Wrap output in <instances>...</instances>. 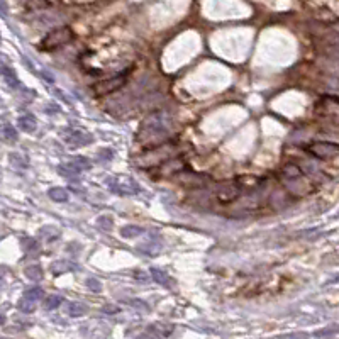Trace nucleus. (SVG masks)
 Listing matches in <instances>:
<instances>
[{
	"instance_id": "ddd939ff",
	"label": "nucleus",
	"mask_w": 339,
	"mask_h": 339,
	"mask_svg": "<svg viewBox=\"0 0 339 339\" xmlns=\"http://www.w3.org/2000/svg\"><path fill=\"white\" fill-rule=\"evenodd\" d=\"M58 173L61 177H66V178H75L81 173V168L77 165L75 161H70V163H63V165L58 166Z\"/></svg>"
},
{
	"instance_id": "9b49d317",
	"label": "nucleus",
	"mask_w": 339,
	"mask_h": 339,
	"mask_svg": "<svg viewBox=\"0 0 339 339\" xmlns=\"http://www.w3.org/2000/svg\"><path fill=\"white\" fill-rule=\"evenodd\" d=\"M151 276H153V280H155L156 283H160L161 287H166V289H173V287H175L173 278H171L166 272H163V270L151 268Z\"/></svg>"
},
{
	"instance_id": "6ab92c4d",
	"label": "nucleus",
	"mask_w": 339,
	"mask_h": 339,
	"mask_svg": "<svg viewBox=\"0 0 339 339\" xmlns=\"http://www.w3.org/2000/svg\"><path fill=\"white\" fill-rule=\"evenodd\" d=\"M48 195H49V198L54 202H66L68 200V190L66 188H61V187L51 188V190L48 192Z\"/></svg>"
},
{
	"instance_id": "aec40b11",
	"label": "nucleus",
	"mask_w": 339,
	"mask_h": 339,
	"mask_svg": "<svg viewBox=\"0 0 339 339\" xmlns=\"http://www.w3.org/2000/svg\"><path fill=\"white\" fill-rule=\"evenodd\" d=\"M26 276L29 280H32V282H39L41 278H43V268H41L39 265H31L26 268Z\"/></svg>"
},
{
	"instance_id": "20e7f679",
	"label": "nucleus",
	"mask_w": 339,
	"mask_h": 339,
	"mask_svg": "<svg viewBox=\"0 0 339 339\" xmlns=\"http://www.w3.org/2000/svg\"><path fill=\"white\" fill-rule=\"evenodd\" d=\"M128 73H129V70L122 75H117V77L107 78V80H102V81H98V83H95L94 87H92L94 95L100 98V97H107V95L114 94L115 90H119V88H122L126 85V81H128Z\"/></svg>"
},
{
	"instance_id": "4468645a",
	"label": "nucleus",
	"mask_w": 339,
	"mask_h": 339,
	"mask_svg": "<svg viewBox=\"0 0 339 339\" xmlns=\"http://www.w3.org/2000/svg\"><path fill=\"white\" fill-rule=\"evenodd\" d=\"M17 124H19V128L22 129L24 132H32V131H36L37 121L32 114H24L17 119Z\"/></svg>"
},
{
	"instance_id": "f3484780",
	"label": "nucleus",
	"mask_w": 339,
	"mask_h": 339,
	"mask_svg": "<svg viewBox=\"0 0 339 339\" xmlns=\"http://www.w3.org/2000/svg\"><path fill=\"white\" fill-rule=\"evenodd\" d=\"M161 242H155V241H148V242H143V244H139V251L145 253V255H149V256H155L158 255L160 251H161Z\"/></svg>"
},
{
	"instance_id": "cd10ccee",
	"label": "nucleus",
	"mask_w": 339,
	"mask_h": 339,
	"mask_svg": "<svg viewBox=\"0 0 339 339\" xmlns=\"http://www.w3.org/2000/svg\"><path fill=\"white\" fill-rule=\"evenodd\" d=\"M128 304L131 307H134V309H138V310H143V312H149V306L146 302H143L141 299H131V300H128Z\"/></svg>"
},
{
	"instance_id": "5701e85b",
	"label": "nucleus",
	"mask_w": 339,
	"mask_h": 339,
	"mask_svg": "<svg viewBox=\"0 0 339 339\" xmlns=\"http://www.w3.org/2000/svg\"><path fill=\"white\" fill-rule=\"evenodd\" d=\"M20 244L26 253H37L39 251V242L34 238H22L20 239Z\"/></svg>"
},
{
	"instance_id": "2f4dec72",
	"label": "nucleus",
	"mask_w": 339,
	"mask_h": 339,
	"mask_svg": "<svg viewBox=\"0 0 339 339\" xmlns=\"http://www.w3.org/2000/svg\"><path fill=\"white\" fill-rule=\"evenodd\" d=\"M339 331V327H334V329H324V331H317L314 336H317V338H326V336H333V334H336Z\"/></svg>"
},
{
	"instance_id": "9d476101",
	"label": "nucleus",
	"mask_w": 339,
	"mask_h": 339,
	"mask_svg": "<svg viewBox=\"0 0 339 339\" xmlns=\"http://www.w3.org/2000/svg\"><path fill=\"white\" fill-rule=\"evenodd\" d=\"M49 270L53 275L58 276V275H65V273L75 272V270H78V266L75 265V263L68 261V259H56V261L51 263Z\"/></svg>"
},
{
	"instance_id": "dca6fc26",
	"label": "nucleus",
	"mask_w": 339,
	"mask_h": 339,
	"mask_svg": "<svg viewBox=\"0 0 339 339\" xmlns=\"http://www.w3.org/2000/svg\"><path fill=\"white\" fill-rule=\"evenodd\" d=\"M2 77L5 78V81H7V85H9V87H12V88H19L20 87V81L17 80L16 71H14L12 68L7 66V65H2Z\"/></svg>"
},
{
	"instance_id": "39448f33",
	"label": "nucleus",
	"mask_w": 339,
	"mask_h": 339,
	"mask_svg": "<svg viewBox=\"0 0 339 339\" xmlns=\"http://www.w3.org/2000/svg\"><path fill=\"white\" fill-rule=\"evenodd\" d=\"M105 185H109V188L119 195H134L141 190L139 185L129 177H109L105 180Z\"/></svg>"
},
{
	"instance_id": "a878e982",
	"label": "nucleus",
	"mask_w": 339,
	"mask_h": 339,
	"mask_svg": "<svg viewBox=\"0 0 339 339\" xmlns=\"http://www.w3.org/2000/svg\"><path fill=\"white\" fill-rule=\"evenodd\" d=\"M97 226L102 231H111L112 226H114V221H112L111 215H102V217L97 219Z\"/></svg>"
},
{
	"instance_id": "72a5a7b5",
	"label": "nucleus",
	"mask_w": 339,
	"mask_h": 339,
	"mask_svg": "<svg viewBox=\"0 0 339 339\" xmlns=\"http://www.w3.org/2000/svg\"><path fill=\"white\" fill-rule=\"evenodd\" d=\"M307 334H289V336H285V338H306Z\"/></svg>"
},
{
	"instance_id": "b1692460",
	"label": "nucleus",
	"mask_w": 339,
	"mask_h": 339,
	"mask_svg": "<svg viewBox=\"0 0 339 339\" xmlns=\"http://www.w3.org/2000/svg\"><path fill=\"white\" fill-rule=\"evenodd\" d=\"M2 134H3V139H5V141H9V143H16L17 138H19L17 131H16V129H14L10 124H5V126H3Z\"/></svg>"
},
{
	"instance_id": "412c9836",
	"label": "nucleus",
	"mask_w": 339,
	"mask_h": 339,
	"mask_svg": "<svg viewBox=\"0 0 339 339\" xmlns=\"http://www.w3.org/2000/svg\"><path fill=\"white\" fill-rule=\"evenodd\" d=\"M36 302L37 300H32L29 297H22V300L19 302V310L22 314H32L36 310Z\"/></svg>"
},
{
	"instance_id": "393cba45",
	"label": "nucleus",
	"mask_w": 339,
	"mask_h": 339,
	"mask_svg": "<svg viewBox=\"0 0 339 339\" xmlns=\"http://www.w3.org/2000/svg\"><path fill=\"white\" fill-rule=\"evenodd\" d=\"M10 163L16 166H19V168H27V158L22 155H19V153H12V155L9 156Z\"/></svg>"
},
{
	"instance_id": "bb28decb",
	"label": "nucleus",
	"mask_w": 339,
	"mask_h": 339,
	"mask_svg": "<svg viewBox=\"0 0 339 339\" xmlns=\"http://www.w3.org/2000/svg\"><path fill=\"white\" fill-rule=\"evenodd\" d=\"M43 295H44V292L41 287H31V289H27L26 292H24V297H29V299H32V300L43 299Z\"/></svg>"
},
{
	"instance_id": "c756f323",
	"label": "nucleus",
	"mask_w": 339,
	"mask_h": 339,
	"mask_svg": "<svg viewBox=\"0 0 339 339\" xmlns=\"http://www.w3.org/2000/svg\"><path fill=\"white\" fill-rule=\"evenodd\" d=\"M112 158H114V151H112V149H100L97 155L98 161H107V160H112Z\"/></svg>"
},
{
	"instance_id": "4be33fe9",
	"label": "nucleus",
	"mask_w": 339,
	"mask_h": 339,
	"mask_svg": "<svg viewBox=\"0 0 339 339\" xmlns=\"http://www.w3.org/2000/svg\"><path fill=\"white\" fill-rule=\"evenodd\" d=\"M63 304V297L61 295H48L44 299V309L46 310H54Z\"/></svg>"
},
{
	"instance_id": "473e14b6",
	"label": "nucleus",
	"mask_w": 339,
	"mask_h": 339,
	"mask_svg": "<svg viewBox=\"0 0 339 339\" xmlns=\"http://www.w3.org/2000/svg\"><path fill=\"white\" fill-rule=\"evenodd\" d=\"M102 312L109 314V316H114V314H119V307H115V306H105L104 309H102Z\"/></svg>"
},
{
	"instance_id": "c85d7f7f",
	"label": "nucleus",
	"mask_w": 339,
	"mask_h": 339,
	"mask_svg": "<svg viewBox=\"0 0 339 339\" xmlns=\"http://www.w3.org/2000/svg\"><path fill=\"white\" fill-rule=\"evenodd\" d=\"M87 287H88V290H92V292H95V293H98V292H102V283L98 282L97 278H87Z\"/></svg>"
},
{
	"instance_id": "2eb2a0df",
	"label": "nucleus",
	"mask_w": 339,
	"mask_h": 339,
	"mask_svg": "<svg viewBox=\"0 0 339 339\" xmlns=\"http://www.w3.org/2000/svg\"><path fill=\"white\" fill-rule=\"evenodd\" d=\"M66 314L70 317H81L87 314V307L80 302H66V307H65Z\"/></svg>"
},
{
	"instance_id": "a211bd4d",
	"label": "nucleus",
	"mask_w": 339,
	"mask_h": 339,
	"mask_svg": "<svg viewBox=\"0 0 339 339\" xmlns=\"http://www.w3.org/2000/svg\"><path fill=\"white\" fill-rule=\"evenodd\" d=\"M145 232V229L139 227V226H134V224H128L124 227H121V236L126 239H131V238H138Z\"/></svg>"
},
{
	"instance_id": "f257e3e1",
	"label": "nucleus",
	"mask_w": 339,
	"mask_h": 339,
	"mask_svg": "<svg viewBox=\"0 0 339 339\" xmlns=\"http://www.w3.org/2000/svg\"><path fill=\"white\" fill-rule=\"evenodd\" d=\"M171 128H173V119H171L168 112H153L141 122V128H139L136 138H138V143H143L148 148H153V146L163 145V143L168 141Z\"/></svg>"
},
{
	"instance_id": "f03ea898",
	"label": "nucleus",
	"mask_w": 339,
	"mask_h": 339,
	"mask_svg": "<svg viewBox=\"0 0 339 339\" xmlns=\"http://www.w3.org/2000/svg\"><path fill=\"white\" fill-rule=\"evenodd\" d=\"M175 156V143L166 141L163 145L153 146L148 148L143 155L136 156L134 161L138 163V166H158L161 163H165L166 160Z\"/></svg>"
},
{
	"instance_id": "f8f14e48",
	"label": "nucleus",
	"mask_w": 339,
	"mask_h": 339,
	"mask_svg": "<svg viewBox=\"0 0 339 339\" xmlns=\"http://www.w3.org/2000/svg\"><path fill=\"white\" fill-rule=\"evenodd\" d=\"M282 177L287 178V180H297V178L304 177V170L297 163H289L282 168Z\"/></svg>"
},
{
	"instance_id": "7ed1b4c3",
	"label": "nucleus",
	"mask_w": 339,
	"mask_h": 339,
	"mask_svg": "<svg viewBox=\"0 0 339 339\" xmlns=\"http://www.w3.org/2000/svg\"><path fill=\"white\" fill-rule=\"evenodd\" d=\"M73 39H75V32L70 27H66V26L56 27V29L49 31V32L41 39L39 49L41 51H56V49H60V48L70 44Z\"/></svg>"
},
{
	"instance_id": "7c9ffc66",
	"label": "nucleus",
	"mask_w": 339,
	"mask_h": 339,
	"mask_svg": "<svg viewBox=\"0 0 339 339\" xmlns=\"http://www.w3.org/2000/svg\"><path fill=\"white\" fill-rule=\"evenodd\" d=\"M73 161L77 163L78 166H80V168H81V171H83V170H90V168H92V163H90V160L83 158V156H78V158H75Z\"/></svg>"
},
{
	"instance_id": "423d86ee",
	"label": "nucleus",
	"mask_w": 339,
	"mask_h": 339,
	"mask_svg": "<svg viewBox=\"0 0 339 339\" xmlns=\"http://www.w3.org/2000/svg\"><path fill=\"white\" fill-rule=\"evenodd\" d=\"M306 151L319 160H331L339 156V145L329 141H314L306 146Z\"/></svg>"
},
{
	"instance_id": "1a4fd4ad",
	"label": "nucleus",
	"mask_w": 339,
	"mask_h": 339,
	"mask_svg": "<svg viewBox=\"0 0 339 339\" xmlns=\"http://www.w3.org/2000/svg\"><path fill=\"white\" fill-rule=\"evenodd\" d=\"M63 139L65 143H68L71 146H87L94 141L92 136L77 131V129H66V131H63Z\"/></svg>"
},
{
	"instance_id": "f704fd0d",
	"label": "nucleus",
	"mask_w": 339,
	"mask_h": 339,
	"mask_svg": "<svg viewBox=\"0 0 339 339\" xmlns=\"http://www.w3.org/2000/svg\"><path fill=\"white\" fill-rule=\"evenodd\" d=\"M327 283H339V275H336V276H334V278H331Z\"/></svg>"
},
{
	"instance_id": "6e6552de",
	"label": "nucleus",
	"mask_w": 339,
	"mask_h": 339,
	"mask_svg": "<svg viewBox=\"0 0 339 339\" xmlns=\"http://www.w3.org/2000/svg\"><path fill=\"white\" fill-rule=\"evenodd\" d=\"M215 198L222 204H231L241 194V187L238 185V181H231V183H221L217 188H215Z\"/></svg>"
},
{
	"instance_id": "0eeeda50",
	"label": "nucleus",
	"mask_w": 339,
	"mask_h": 339,
	"mask_svg": "<svg viewBox=\"0 0 339 339\" xmlns=\"http://www.w3.org/2000/svg\"><path fill=\"white\" fill-rule=\"evenodd\" d=\"M316 112L327 119H339V98L326 95L316 104Z\"/></svg>"
}]
</instances>
